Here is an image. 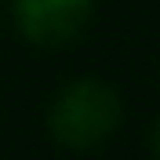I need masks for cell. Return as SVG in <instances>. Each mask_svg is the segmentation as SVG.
I'll return each mask as SVG.
<instances>
[{
    "label": "cell",
    "instance_id": "cell-1",
    "mask_svg": "<svg viewBox=\"0 0 160 160\" xmlns=\"http://www.w3.org/2000/svg\"><path fill=\"white\" fill-rule=\"evenodd\" d=\"M124 120V98L109 80L102 77H77L48 106V135L55 146L69 153L98 149L117 135Z\"/></svg>",
    "mask_w": 160,
    "mask_h": 160
},
{
    "label": "cell",
    "instance_id": "cell-2",
    "mask_svg": "<svg viewBox=\"0 0 160 160\" xmlns=\"http://www.w3.org/2000/svg\"><path fill=\"white\" fill-rule=\"evenodd\" d=\"M11 26L33 48H66L95 18V0H11Z\"/></svg>",
    "mask_w": 160,
    "mask_h": 160
},
{
    "label": "cell",
    "instance_id": "cell-3",
    "mask_svg": "<svg viewBox=\"0 0 160 160\" xmlns=\"http://www.w3.org/2000/svg\"><path fill=\"white\" fill-rule=\"evenodd\" d=\"M149 157L160 160V113H157V120H153V128H149Z\"/></svg>",
    "mask_w": 160,
    "mask_h": 160
}]
</instances>
